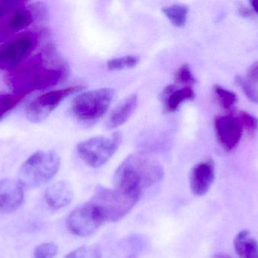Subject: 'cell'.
Returning <instances> with one entry per match:
<instances>
[{"label": "cell", "instance_id": "22", "mask_svg": "<svg viewBox=\"0 0 258 258\" xmlns=\"http://www.w3.org/2000/svg\"><path fill=\"white\" fill-rule=\"evenodd\" d=\"M125 245L132 251V254H137L148 249L149 242L147 238L139 234L132 235L125 240Z\"/></svg>", "mask_w": 258, "mask_h": 258}, {"label": "cell", "instance_id": "28", "mask_svg": "<svg viewBox=\"0 0 258 258\" xmlns=\"http://www.w3.org/2000/svg\"><path fill=\"white\" fill-rule=\"evenodd\" d=\"M24 2L22 1H3L0 2V21L6 18L14 11L24 7Z\"/></svg>", "mask_w": 258, "mask_h": 258}, {"label": "cell", "instance_id": "24", "mask_svg": "<svg viewBox=\"0 0 258 258\" xmlns=\"http://www.w3.org/2000/svg\"><path fill=\"white\" fill-rule=\"evenodd\" d=\"M64 258H102V254L98 247L86 245L71 251Z\"/></svg>", "mask_w": 258, "mask_h": 258}, {"label": "cell", "instance_id": "12", "mask_svg": "<svg viewBox=\"0 0 258 258\" xmlns=\"http://www.w3.org/2000/svg\"><path fill=\"white\" fill-rule=\"evenodd\" d=\"M215 178V165L212 159L197 164L189 175L191 192L196 196H203L212 187Z\"/></svg>", "mask_w": 258, "mask_h": 258}, {"label": "cell", "instance_id": "7", "mask_svg": "<svg viewBox=\"0 0 258 258\" xmlns=\"http://www.w3.org/2000/svg\"><path fill=\"white\" fill-rule=\"evenodd\" d=\"M37 32L18 33L0 45V70L12 71L24 63L39 43Z\"/></svg>", "mask_w": 258, "mask_h": 258}, {"label": "cell", "instance_id": "10", "mask_svg": "<svg viewBox=\"0 0 258 258\" xmlns=\"http://www.w3.org/2000/svg\"><path fill=\"white\" fill-rule=\"evenodd\" d=\"M215 130L218 142L227 151H233L239 145L243 133L239 118L231 115L217 117Z\"/></svg>", "mask_w": 258, "mask_h": 258}, {"label": "cell", "instance_id": "16", "mask_svg": "<svg viewBox=\"0 0 258 258\" xmlns=\"http://www.w3.org/2000/svg\"><path fill=\"white\" fill-rule=\"evenodd\" d=\"M138 105V97L137 94H132L122 100L112 111L106 123L107 130H115L125 124L130 119Z\"/></svg>", "mask_w": 258, "mask_h": 258}, {"label": "cell", "instance_id": "17", "mask_svg": "<svg viewBox=\"0 0 258 258\" xmlns=\"http://www.w3.org/2000/svg\"><path fill=\"white\" fill-rule=\"evenodd\" d=\"M234 248L239 258H258V242L247 230L236 235Z\"/></svg>", "mask_w": 258, "mask_h": 258}, {"label": "cell", "instance_id": "9", "mask_svg": "<svg viewBox=\"0 0 258 258\" xmlns=\"http://www.w3.org/2000/svg\"><path fill=\"white\" fill-rule=\"evenodd\" d=\"M105 223L95 204L91 201L76 208L67 219V227L72 234L87 237Z\"/></svg>", "mask_w": 258, "mask_h": 258}, {"label": "cell", "instance_id": "20", "mask_svg": "<svg viewBox=\"0 0 258 258\" xmlns=\"http://www.w3.org/2000/svg\"><path fill=\"white\" fill-rule=\"evenodd\" d=\"M214 92L217 101L224 110H230L237 102L238 98L236 94L225 88L215 86Z\"/></svg>", "mask_w": 258, "mask_h": 258}, {"label": "cell", "instance_id": "1", "mask_svg": "<svg viewBox=\"0 0 258 258\" xmlns=\"http://www.w3.org/2000/svg\"><path fill=\"white\" fill-rule=\"evenodd\" d=\"M52 48L33 56L12 70L8 75V83L13 93L27 95L33 91L45 90L56 86L68 73L63 61H48Z\"/></svg>", "mask_w": 258, "mask_h": 258}, {"label": "cell", "instance_id": "29", "mask_svg": "<svg viewBox=\"0 0 258 258\" xmlns=\"http://www.w3.org/2000/svg\"><path fill=\"white\" fill-rule=\"evenodd\" d=\"M248 81L257 85L258 83V62L253 64L248 70L246 77Z\"/></svg>", "mask_w": 258, "mask_h": 258}, {"label": "cell", "instance_id": "8", "mask_svg": "<svg viewBox=\"0 0 258 258\" xmlns=\"http://www.w3.org/2000/svg\"><path fill=\"white\" fill-rule=\"evenodd\" d=\"M85 89L86 86L77 85L42 94L33 100L27 106L26 110L27 119L33 123L44 121L60 106L63 100Z\"/></svg>", "mask_w": 258, "mask_h": 258}, {"label": "cell", "instance_id": "19", "mask_svg": "<svg viewBox=\"0 0 258 258\" xmlns=\"http://www.w3.org/2000/svg\"><path fill=\"white\" fill-rule=\"evenodd\" d=\"M24 94H0V121L25 98Z\"/></svg>", "mask_w": 258, "mask_h": 258}, {"label": "cell", "instance_id": "6", "mask_svg": "<svg viewBox=\"0 0 258 258\" xmlns=\"http://www.w3.org/2000/svg\"><path fill=\"white\" fill-rule=\"evenodd\" d=\"M122 141V135L119 131L110 136H95L78 144L77 153L88 166L101 168L114 156Z\"/></svg>", "mask_w": 258, "mask_h": 258}, {"label": "cell", "instance_id": "3", "mask_svg": "<svg viewBox=\"0 0 258 258\" xmlns=\"http://www.w3.org/2000/svg\"><path fill=\"white\" fill-rule=\"evenodd\" d=\"M141 197L116 188L98 186L89 201L95 204L105 222H117L130 213Z\"/></svg>", "mask_w": 258, "mask_h": 258}, {"label": "cell", "instance_id": "31", "mask_svg": "<svg viewBox=\"0 0 258 258\" xmlns=\"http://www.w3.org/2000/svg\"><path fill=\"white\" fill-rule=\"evenodd\" d=\"M214 258H234L231 257V256L228 255V254H217L214 256Z\"/></svg>", "mask_w": 258, "mask_h": 258}, {"label": "cell", "instance_id": "2", "mask_svg": "<svg viewBox=\"0 0 258 258\" xmlns=\"http://www.w3.org/2000/svg\"><path fill=\"white\" fill-rule=\"evenodd\" d=\"M164 169L156 159L144 152L128 156L118 167L113 177L114 188L142 195L144 189L160 183Z\"/></svg>", "mask_w": 258, "mask_h": 258}, {"label": "cell", "instance_id": "18", "mask_svg": "<svg viewBox=\"0 0 258 258\" xmlns=\"http://www.w3.org/2000/svg\"><path fill=\"white\" fill-rule=\"evenodd\" d=\"M162 11L174 27H182L186 24L189 13V8L186 5H171L162 8Z\"/></svg>", "mask_w": 258, "mask_h": 258}, {"label": "cell", "instance_id": "26", "mask_svg": "<svg viewBox=\"0 0 258 258\" xmlns=\"http://www.w3.org/2000/svg\"><path fill=\"white\" fill-rule=\"evenodd\" d=\"M58 248L54 242H45L38 245L33 251V258H54Z\"/></svg>", "mask_w": 258, "mask_h": 258}, {"label": "cell", "instance_id": "15", "mask_svg": "<svg viewBox=\"0 0 258 258\" xmlns=\"http://www.w3.org/2000/svg\"><path fill=\"white\" fill-rule=\"evenodd\" d=\"M74 189L67 180H60L53 183L47 188L45 192L47 204L54 210L69 205L74 199Z\"/></svg>", "mask_w": 258, "mask_h": 258}, {"label": "cell", "instance_id": "11", "mask_svg": "<svg viewBox=\"0 0 258 258\" xmlns=\"http://www.w3.org/2000/svg\"><path fill=\"white\" fill-rule=\"evenodd\" d=\"M34 19L33 12L24 6L9 14L0 21V42H6L18 35L30 26Z\"/></svg>", "mask_w": 258, "mask_h": 258}, {"label": "cell", "instance_id": "5", "mask_svg": "<svg viewBox=\"0 0 258 258\" xmlns=\"http://www.w3.org/2000/svg\"><path fill=\"white\" fill-rule=\"evenodd\" d=\"M112 88H100L81 92L73 100L71 110L79 121L93 123L101 119L114 98Z\"/></svg>", "mask_w": 258, "mask_h": 258}, {"label": "cell", "instance_id": "21", "mask_svg": "<svg viewBox=\"0 0 258 258\" xmlns=\"http://www.w3.org/2000/svg\"><path fill=\"white\" fill-rule=\"evenodd\" d=\"M139 62L138 56H126L110 59L107 62V67L110 71H122L135 68Z\"/></svg>", "mask_w": 258, "mask_h": 258}, {"label": "cell", "instance_id": "14", "mask_svg": "<svg viewBox=\"0 0 258 258\" xmlns=\"http://www.w3.org/2000/svg\"><path fill=\"white\" fill-rule=\"evenodd\" d=\"M161 97L165 113H173L177 112L185 101L194 100L196 94L191 86L180 88L177 84H171L164 89Z\"/></svg>", "mask_w": 258, "mask_h": 258}, {"label": "cell", "instance_id": "32", "mask_svg": "<svg viewBox=\"0 0 258 258\" xmlns=\"http://www.w3.org/2000/svg\"><path fill=\"white\" fill-rule=\"evenodd\" d=\"M251 6H252L253 9H254V12L258 13V0L257 1L251 2Z\"/></svg>", "mask_w": 258, "mask_h": 258}, {"label": "cell", "instance_id": "13", "mask_svg": "<svg viewBox=\"0 0 258 258\" xmlns=\"http://www.w3.org/2000/svg\"><path fill=\"white\" fill-rule=\"evenodd\" d=\"M24 199V187L19 180L0 181V212L10 214L19 209Z\"/></svg>", "mask_w": 258, "mask_h": 258}, {"label": "cell", "instance_id": "23", "mask_svg": "<svg viewBox=\"0 0 258 258\" xmlns=\"http://www.w3.org/2000/svg\"><path fill=\"white\" fill-rule=\"evenodd\" d=\"M175 84L182 85L183 86H191L196 83V78L188 65H183L176 71Z\"/></svg>", "mask_w": 258, "mask_h": 258}, {"label": "cell", "instance_id": "30", "mask_svg": "<svg viewBox=\"0 0 258 258\" xmlns=\"http://www.w3.org/2000/svg\"><path fill=\"white\" fill-rule=\"evenodd\" d=\"M239 12H240V14L242 16L245 17L249 16L250 14H251L250 10H248V9H246V8L245 7L241 8L240 10H239Z\"/></svg>", "mask_w": 258, "mask_h": 258}, {"label": "cell", "instance_id": "4", "mask_svg": "<svg viewBox=\"0 0 258 258\" xmlns=\"http://www.w3.org/2000/svg\"><path fill=\"white\" fill-rule=\"evenodd\" d=\"M60 167V159L57 153L37 151L23 163L18 180L24 188L39 187L52 180Z\"/></svg>", "mask_w": 258, "mask_h": 258}, {"label": "cell", "instance_id": "33", "mask_svg": "<svg viewBox=\"0 0 258 258\" xmlns=\"http://www.w3.org/2000/svg\"><path fill=\"white\" fill-rule=\"evenodd\" d=\"M127 258H137V256L135 255V254H130Z\"/></svg>", "mask_w": 258, "mask_h": 258}, {"label": "cell", "instance_id": "25", "mask_svg": "<svg viewBox=\"0 0 258 258\" xmlns=\"http://www.w3.org/2000/svg\"><path fill=\"white\" fill-rule=\"evenodd\" d=\"M236 83L242 89V92L245 94L246 98H248L251 102L258 104V87L257 85L251 82L248 81L246 78L242 77H236Z\"/></svg>", "mask_w": 258, "mask_h": 258}, {"label": "cell", "instance_id": "27", "mask_svg": "<svg viewBox=\"0 0 258 258\" xmlns=\"http://www.w3.org/2000/svg\"><path fill=\"white\" fill-rule=\"evenodd\" d=\"M239 121L242 127L248 132V135L253 136L258 129V120L254 115L246 112H240L239 114Z\"/></svg>", "mask_w": 258, "mask_h": 258}]
</instances>
